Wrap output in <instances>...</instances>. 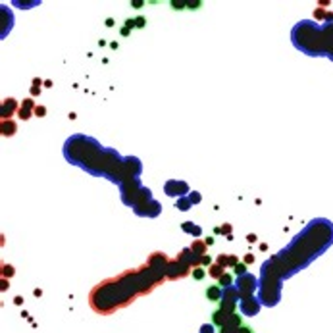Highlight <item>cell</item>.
Here are the masks:
<instances>
[{
	"instance_id": "cell-1",
	"label": "cell",
	"mask_w": 333,
	"mask_h": 333,
	"mask_svg": "<svg viewBox=\"0 0 333 333\" xmlns=\"http://www.w3.org/2000/svg\"><path fill=\"white\" fill-rule=\"evenodd\" d=\"M206 296H210L212 300H218V296H220V289H218V287H212V289L206 291Z\"/></svg>"
},
{
	"instance_id": "cell-2",
	"label": "cell",
	"mask_w": 333,
	"mask_h": 333,
	"mask_svg": "<svg viewBox=\"0 0 333 333\" xmlns=\"http://www.w3.org/2000/svg\"><path fill=\"white\" fill-rule=\"evenodd\" d=\"M203 276H204V274H203V272H201V270H197V272H195V278H197V279H201V278H203Z\"/></svg>"
}]
</instances>
